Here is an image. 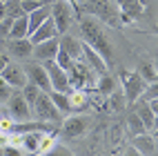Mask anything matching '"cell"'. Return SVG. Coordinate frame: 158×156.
<instances>
[{"instance_id": "obj_14", "label": "cell", "mask_w": 158, "mask_h": 156, "mask_svg": "<svg viewBox=\"0 0 158 156\" xmlns=\"http://www.w3.org/2000/svg\"><path fill=\"white\" fill-rule=\"evenodd\" d=\"M82 60H85L87 65H89L94 71H96V76H98V78L105 76V74H107V69H109V62L105 60L96 49H91V47L85 45V43H82Z\"/></svg>"}, {"instance_id": "obj_10", "label": "cell", "mask_w": 158, "mask_h": 156, "mask_svg": "<svg viewBox=\"0 0 158 156\" xmlns=\"http://www.w3.org/2000/svg\"><path fill=\"white\" fill-rule=\"evenodd\" d=\"M43 65H45L47 74H49L51 89H54V91H62V94H69V91H71V85H69L67 71L62 69V67H58L56 60H47V62H43Z\"/></svg>"}, {"instance_id": "obj_8", "label": "cell", "mask_w": 158, "mask_h": 156, "mask_svg": "<svg viewBox=\"0 0 158 156\" xmlns=\"http://www.w3.org/2000/svg\"><path fill=\"white\" fill-rule=\"evenodd\" d=\"M7 112L14 118V123H25L31 120V107L25 100V96L20 94V89H14V94L7 98Z\"/></svg>"}, {"instance_id": "obj_36", "label": "cell", "mask_w": 158, "mask_h": 156, "mask_svg": "<svg viewBox=\"0 0 158 156\" xmlns=\"http://www.w3.org/2000/svg\"><path fill=\"white\" fill-rule=\"evenodd\" d=\"M123 156H143L138 150H136V147H131V145H129V147H127V152H125Z\"/></svg>"}, {"instance_id": "obj_15", "label": "cell", "mask_w": 158, "mask_h": 156, "mask_svg": "<svg viewBox=\"0 0 158 156\" xmlns=\"http://www.w3.org/2000/svg\"><path fill=\"white\" fill-rule=\"evenodd\" d=\"M7 51L20 60H27V58H31L34 43L29 40V36L27 38H7Z\"/></svg>"}, {"instance_id": "obj_24", "label": "cell", "mask_w": 158, "mask_h": 156, "mask_svg": "<svg viewBox=\"0 0 158 156\" xmlns=\"http://www.w3.org/2000/svg\"><path fill=\"white\" fill-rule=\"evenodd\" d=\"M136 114H138V118L143 120L145 129H147V132H152V127H154V112L149 109V105H147V103H143V105L136 109Z\"/></svg>"}, {"instance_id": "obj_2", "label": "cell", "mask_w": 158, "mask_h": 156, "mask_svg": "<svg viewBox=\"0 0 158 156\" xmlns=\"http://www.w3.org/2000/svg\"><path fill=\"white\" fill-rule=\"evenodd\" d=\"M80 5V14L96 18L98 23H107L111 27H118V11H116V5L111 0H78Z\"/></svg>"}, {"instance_id": "obj_39", "label": "cell", "mask_w": 158, "mask_h": 156, "mask_svg": "<svg viewBox=\"0 0 158 156\" xmlns=\"http://www.w3.org/2000/svg\"><path fill=\"white\" fill-rule=\"evenodd\" d=\"M156 127H158V114L154 116V127H152V129H156Z\"/></svg>"}, {"instance_id": "obj_11", "label": "cell", "mask_w": 158, "mask_h": 156, "mask_svg": "<svg viewBox=\"0 0 158 156\" xmlns=\"http://www.w3.org/2000/svg\"><path fill=\"white\" fill-rule=\"evenodd\" d=\"M25 74H27V80L31 85H36L40 91H51L49 74H47L43 62H29V65H25Z\"/></svg>"}, {"instance_id": "obj_7", "label": "cell", "mask_w": 158, "mask_h": 156, "mask_svg": "<svg viewBox=\"0 0 158 156\" xmlns=\"http://www.w3.org/2000/svg\"><path fill=\"white\" fill-rule=\"evenodd\" d=\"M118 11V23L120 25H131L136 23L147 9V0H111Z\"/></svg>"}, {"instance_id": "obj_42", "label": "cell", "mask_w": 158, "mask_h": 156, "mask_svg": "<svg viewBox=\"0 0 158 156\" xmlns=\"http://www.w3.org/2000/svg\"><path fill=\"white\" fill-rule=\"evenodd\" d=\"M0 2H7V0H0Z\"/></svg>"}, {"instance_id": "obj_32", "label": "cell", "mask_w": 158, "mask_h": 156, "mask_svg": "<svg viewBox=\"0 0 158 156\" xmlns=\"http://www.w3.org/2000/svg\"><path fill=\"white\" fill-rule=\"evenodd\" d=\"M14 94V87L11 85H7V82L0 78V103H7V98Z\"/></svg>"}, {"instance_id": "obj_13", "label": "cell", "mask_w": 158, "mask_h": 156, "mask_svg": "<svg viewBox=\"0 0 158 156\" xmlns=\"http://www.w3.org/2000/svg\"><path fill=\"white\" fill-rule=\"evenodd\" d=\"M58 47H60V36H56V38H49V40H45V43H38V45H34V51H31V58H34L36 62L56 60Z\"/></svg>"}, {"instance_id": "obj_22", "label": "cell", "mask_w": 158, "mask_h": 156, "mask_svg": "<svg viewBox=\"0 0 158 156\" xmlns=\"http://www.w3.org/2000/svg\"><path fill=\"white\" fill-rule=\"evenodd\" d=\"M49 96H51V100H54V105L58 107V112H60V114H65V116H69V114H71L69 94H62V91H54V89H51V91H49Z\"/></svg>"}, {"instance_id": "obj_17", "label": "cell", "mask_w": 158, "mask_h": 156, "mask_svg": "<svg viewBox=\"0 0 158 156\" xmlns=\"http://www.w3.org/2000/svg\"><path fill=\"white\" fill-rule=\"evenodd\" d=\"M60 49L71 58V60H82V40L73 36H62L60 38Z\"/></svg>"}, {"instance_id": "obj_40", "label": "cell", "mask_w": 158, "mask_h": 156, "mask_svg": "<svg viewBox=\"0 0 158 156\" xmlns=\"http://www.w3.org/2000/svg\"><path fill=\"white\" fill-rule=\"evenodd\" d=\"M154 82H158V69H156V78H154Z\"/></svg>"}, {"instance_id": "obj_9", "label": "cell", "mask_w": 158, "mask_h": 156, "mask_svg": "<svg viewBox=\"0 0 158 156\" xmlns=\"http://www.w3.org/2000/svg\"><path fill=\"white\" fill-rule=\"evenodd\" d=\"M85 129H87V120L78 116V114H69L65 120H60V132H56V134H60V138H65V141H73V138L82 136Z\"/></svg>"}, {"instance_id": "obj_6", "label": "cell", "mask_w": 158, "mask_h": 156, "mask_svg": "<svg viewBox=\"0 0 158 156\" xmlns=\"http://www.w3.org/2000/svg\"><path fill=\"white\" fill-rule=\"evenodd\" d=\"M76 9H73L67 0H54L51 2V20H54L56 25V31L58 36H65L69 27L73 25V20H76Z\"/></svg>"}, {"instance_id": "obj_38", "label": "cell", "mask_w": 158, "mask_h": 156, "mask_svg": "<svg viewBox=\"0 0 158 156\" xmlns=\"http://www.w3.org/2000/svg\"><path fill=\"white\" fill-rule=\"evenodd\" d=\"M152 138H154V141H156V145H158V127H156V129H152Z\"/></svg>"}, {"instance_id": "obj_4", "label": "cell", "mask_w": 158, "mask_h": 156, "mask_svg": "<svg viewBox=\"0 0 158 156\" xmlns=\"http://www.w3.org/2000/svg\"><path fill=\"white\" fill-rule=\"evenodd\" d=\"M120 89L125 94V100H127V105H134V103H138V98L143 96V91L147 89V82L143 80V76L138 71H129V69H123L120 71Z\"/></svg>"}, {"instance_id": "obj_1", "label": "cell", "mask_w": 158, "mask_h": 156, "mask_svg": "<svg viewBox=\"0 0 158 156\" xmlns=\"http://www.w3.org/2000/svg\"><path fill=\"white\" fill-rule=\"evenodd\" d=\"M78 27H80V40H82V43L89 45L91 49H96L98 54L109 62V60L114 58V47H111V43H109L107 34H105L102 25L98 23L96 18L80 14V18H78Z\"/></svg>"}, {"instance_id": "obj_20", "label": "cell", "mask_w": 158, "mask_h": 156, "mask_svg": "<svg viewBox=\"0 0 158 156\" xmlns=\"http://www.w3.org/2000/svg\"><path fill=\"white\" fill-rule=\"evenodd\" d=\"M51 16V5H43V7H38L34 9V11H29L27 14V23H29V34H34V31L45 23V20Z\"/></svg>"}, {"instance_id": "obj_35", "label": "cell", "mask_w": 158, "mask_h": 156, "mask_svg": "<svg viewBox=\"0 0 158 156\" xmlns=\"http://www.w3.org/2000/svg\"><path fill=\"white\" fill-rule=\"evenodd\" d=\"M147 105H149V109L154 112V116L158 114V98H152V100H147Z\"/></svg>"}, {"instance_id": "obj_30", "label": "cell", "mask_w": 158, "mask_h": 156, "mask_svg": "<svg viewBox=\"0 0 158 156\" xmlns=\"http://www.w3.org/2000/svg\"><path fill=\"white\" fill-rule=\"evenodd\" d=\"M152 98H158V82H149V85H147V89L143 91V96H140L138 100L147 103V100H152Z\"/></svg>"}, {"instance_id": "obj_31", "label": "cell", "mask_w": 158, "mask_h": 156, "mask_svg": "<svg viewBox=\"0 0 158 156\" xmlns=\"http://www.w3.org/2000/svg\"><path fill=\"white\" fill-rule=\"evenodd\" d=\"M11 25H14V18L5 14L2 23H0V38H7V36H9V31H11Z\"/></svg>"}, {"instance_id": "obj_23", "label": "cell", "mask_w": 158, "mask_h": 156, "mask_svg": "<svg viewBox=\"0 0 158 156\" xmlns=\"http://www.w3.org/2000/svg\"><path fill=\"white\" fill-rule=\"evenodd\" d=\"M94 91H98L100 96H109V94H114V91H116V80H114L109 74H105V76H100V78H98L96 89H94Z\"/></svg>"}, {"instance_id": "obj_5", "label": "cell", "mask_w": 158, "mask_h": 156, "mask_svg": "<svg viewBox=\"0 0 158 156\" xmlns=\"http://www.w3.org/2000/svg\"><path fill=\"white\" fill-rule=\"evenodd\" d=\"M31 116H36V120H45V123H58L62 120V114L54 105L49 91H40L38 98L31 103Z\"/></svg>"}, {"instance_id": "obj_34", "label": "cell", "mask_w": 158, "mask_h": 156, "mask_svg": "<svg viewBox=\"0 0 158 156\" xmlns=\"http://www.w3.org/2000/svg\"><path fill=\"white\" fill-rule=\"evenodd\" d=\"M9 62H11V60H9V54H5V51H0V71H2L7 65H9Z\"/></svg>"}, {"instance_id": "obj_26", "label": "cell", "mask_w": 158, "mask_h": 156, "mask_svg": "<svg viewBox=\"0 0 158 156\" xmlns=\"http://www.w3.org/2000/svg\"><path fill=\"white\" fill-rule=\"evenodd\" d=\"M136 71L143 76V80L147 82V85H149V82H154V78H156V67L152 65V62H140Z\"/></svg>"}, {"instance_id": "obj_29", "label": "cell", "mask_w": 158, "mask_h": 156, "mask_svg": "<svg viewBox=\"0 0 158 156\" xmlns=\"http://www.w3.org/2000/svg\"><path fill=\"white\" fill-rule=\"evenodd\" d=\"M56 62H58V67H62V69L67 71V69H69V67H71V65H73L76 60H71V58H69V56L65 54V51H62V49L58 47V54H56Z\"/></svg>"}, {"instance_id": "obj_12", "label": "cell", "mask_w": 158, "mask_h": 156, "mask_svg": "<svg viewBox=\"0 0 158 156\" xmlns=\"http://www.w3.org/2000/svg\"><path fill=\"white\" fill-rule=\"evenodd\" d=\"M0 78H2L7 85H11L14 89H23L27 85V74H25V67L18 65V62H9V65L0 71Z\"/></svg>"}, {"instance_id": "obj_33", "label": "cell", "mask_w": 158, "mask_h": 156, "mask_svg": "<svg viewBox=\"0 0 158 156\" xmlns=\"http://www.w3.org/2000/svg\"><path fill=\"white\" fill-rule=\"evenodd\" d=\"M2 156H25V152H23V147H18V145H5Z\"/></svg>"}, {"instance_id": "obj_43", "label": "cell", "mask_w": 158, "mask_h": 156, "mask_svg": "<svg viewBox=\"0 0 158 156\" xmlns=\"http://www.w3.org/2000/svg\"><path fill=\"white\" fill-rule=\"evenodd\" d=\"M51 2H54V0H51Z\"/></svg>"}, {"instance_id": "obj_37", "label": "cell", "mask_w": 158, "mask_h": 156, "mask_svg": "<svg viewBox=\"0 0 158 156\" xmlns=\"http://www.w3.org/2000/svg\"><path fill=\"white\" fill-rule=\"evenodd\" d=\"M2 18H5V2H0V23H2Z\"/></svg>"}, {"instance_id": "obj_16", "label": "cell", "mask_w": 158, "mask_h": 156, "mask_svg": "<svg viewBox=\"0 0 158 156\" xmlns=\"http://www.w3.org/2000/svg\"><path fill=\"white\" fill-rule=\"evenodd\" d=\"M56 36H58L56 25H54V20H51V16H49L45 23L34 31V34H29V40L34 45H38V43H45V40H49V38H56Z\"/></svg>"}, {"instance_id": "obj_27", "label": "cell", "mask_w": 158, "mask_h": 156, "mask_svg": "<svg viewBox=\"0 0 158 156\" xmlns=\"http://www.w3.org/2000/svg\"><path fill=\"white\" fill-rule=\"evenodd\" d=\"M40 156H73L69 147H65V145H60V143H54L51 147L45 152V154H40Z\"/></svg>"}, {"instance_id": "obj_21", "label": "cell", "mask_w": 158, "mask_h": 156, "mask_svg": "<svg viewBox=\"0 0 158 156\" xmlns=\"http://www.w3.org/2000/svg\"><path fill=\"white\" fill-rule=\"evenodd\" d=\"M29 36V23H27V16H18L14 18V25L11 31H9L7 38H27Z\"/></svg>"}, {"instance_id": "obj_25", "label": "cell", "mask_w": 158, "mask_h": 156, "mask_svg": "<svg viewBox=\"0 0 158 156\" xmlns=\"http://www.w3.org/2000/svg\"><path fill=\"white\" fill-rule=\"evenodd\" d=\"M127 129H129L131 136H140V134L147 132L145 125H143V120L138 118V114H129V118H127Z\"/></svg>"}, {"instance_id": "obj_19", "label": "cell", "mask_w": 158, "mask_h": 156, "mask_svg": "<svg viewBox=\"0 0 158 156\" xmlns=\"http://www.w3.org/2000/svg\"><path fill=\"white\" fill-rule=\"evenodd\" d=\"M69 105H71V114H78L82 109H87L91 105V94L82 91V89H71L69 91Z\"/></svg>"}, {"instance_id": "obj_18", "label": "cell", "mask_w": 158, "mask_h": 156, "mask_svg": "<svg viewBox=\"0 0 158 156\" xmlns=\"http://www.w3.org/2000/svg\"><path fill=\"white\" fill-rule=\"evenodd\" d=\"M131 147H136L143 156H156V141L152 138V134L149 132H145V134H140V136H134V141H131Z\"/></svg>"}, {"instance_id": "obj_41", "label": "cell", "mask_w": 158, "mask_h": 156, "mask_svg": "<svg viewBox=\"0 0 158 156\" xmlns=\"http://www.w3.org/2000/svg\"><path fill=\"white\" fill-rule=\"evenodd\" d=\"M31 156H40V154H31Z\"/></svg>"}, {"instance_id": "obj_28", "label": "cell", "mask_w": 158, "mask_h": 156, "mask_svg": "<svg viewBox=\"0 0 158 156\" xmlns=\"http://www.w3.org/2000/svg\"><path fill=\"white\" fill-rule=\"evenodd\" d=\"M20 94L25 96V100L29 103V107H31V103H34L36 98H38V94H40V89L36 87V85H31V82H27V85L20 89Z\"/></svg>"}, {"instance_id": "obj_3", "label": "cell", "mask_w": 158, "mask_h": 156, "mask_svg": "<svg viewBox=\"0 0 158 156\" xmlns=\"http://www.w3.org/2000/svg\"><path fill=\"white\" fill-rule=\"evenodd\" d=\"M67 76H69L71 89H82V91H89V94H94V89H96L98 76L85 60H76L73 62V65L67 69Z\"/></svg>"}]
</instances>
